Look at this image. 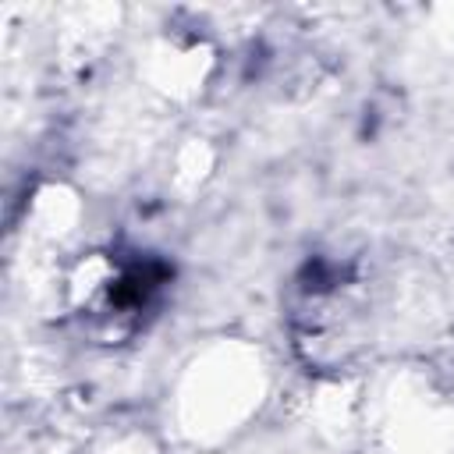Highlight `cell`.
<instances>
[{"mask_svg": "<svg viewBox=\"0 0 454 454\" xmlns=\"http://www.w3.org/2000/svg\"><path fill=\"white\" fill-rule=\"evenodd\" d=\"M170 277L174 270L160 255L135 252L131 259H117V273L114 280H106V291H103V316H117V319L138 316L156 301V294Z\"/></svg>", "mask_w": 454, "mask_h": 454, "instance_id": "obj_1", "label": "cell"}]
</instances>
